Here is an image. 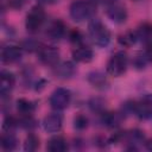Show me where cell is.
I'll return each mask as SVG.
<instances>
[{"label": "cell", "instance_id": "6da1fadb", "mask_svg": "<svg viewBox=\"0 0 152 152\" xmlns=\"http://www.w3.org/2000/svg\"><path fill=\"white\" fill-rule=\"evenodd\" d=\"M95 12V4L90 0H75L70 5V17L77 23H82L93 18Z\"/></svg>", "mask_w": 152, "mask_h": 152}, {"label": "cell", "instance_id": "7a4b0ae2", "mask_svg": "<svg viewBox=\"0 0 152 152\" xmlns=\"http://www.w3.org/2000/svg\"><path fill=\"white\" fill-rule=\"evenodd\" d=\"M89 36L93 40V43L100 48H104L109 44L110 40V33L108 28L97 19H94L89 23L88 26Z\"/></svg>", "mask_w": 152, "mask_h": 152}, {"label": "cell", "instance_id": "3957f363", "mask_svg": "<svg viewBox=\"0 0 152 152\" xmlns=\"http://www.w3.org/2000/svg\"><path fill=\"white\" fill-rule=\"evenodd\" d=\"M127 64H128L127 55L125 52H122V51H119L115 55H113L110 57V59L108 61V63H107V72L110 76L119 77L126 71Z\"/></svg>", "mask_w": 152, "mask_h": 152}, {"label": "cell", "instance_id": "277c9868", "mask_svg": "<svg viewBox=\"0 0 152 152\" xmlns=\"http://www.w3.org/2000/svg\"><path fill=\"white\" fill-rule=\"evenodd\" d=\"M71 100V93L66 88H57L52 91L50 96V106L56 110H62L66 108Z\"/></svg>", "mask_w": 152, "mask_h": 152}, {"label": "cell", "instance_id": "5b68a950", "mask_svg": "<svg viewBox=\"0 0 152 152\" xmlns=\"http://www.w3.org/2000/svg\"><path fill=\"white\" fill-rule=\"evenodd\" d=\"M45 20V12L40 6H33L26 15V28L30 32H36L40 28Z\"/></svg>", "mask_w": 152, "mask_h": 152}, {"label": "cell", "instance_id": "8992f818", "mask_svg": "<svg viewBox=\"0 0 152 152\" xmlns=\"http://www.w3.org/2000/svg\"><path fill=\"white\" fill-rule=\"evenodd\" d=\"M134 114L144 120L152 118V94H146L140 100L134 101Z\"/></svg>", "mask_w": 152, "mask_h": 152}, {"label": "cell", "instance_id": "52a82bcc", "mask_svg": "<svg viewBox=\"0 0 152 152\" xmlns=\"http://www.w3.org/2000/svg\"><path fill=\"white\" fill-rule=\"evenodd\" d=\"M106 14L107 17L116 23V24H122L127 20V11L126 8L120 5V4H110V5H107V8H106Z\"/></svg>", "mask_w": 152, "mask_h": 152}, {"label": "cell", "instance_id": "ba28073f", "mask_svg": "<svg viewBox=\"0 0 152 152\" xmlns=\"http://www.w3.org/2000/svg\"><path fill=\"white\" fill-rule=\"evenodd\" d=\"M38 58L45 65H56L58 63L59 52L53 46H42L38 50Z\"/></svg>", "mask_w": 152, "mask_h": 152}, {"label": "cell", "instance_id": "9c48e42d", "mask_svg": "<svg viewBox=\"0 0 152 152\" xmlns=\"http://www.w3.org/2000/svg\"><path fill=\"white\" fill-rule=\"evenodd\" d=\"M21 55H23L21 48L17 45H7L1 50V59L4 63L7 64L18 62L21 58Z\"/></svg>", "mask_w": 152, "mask_h": 152}, {"label": "cell", "instance_id": "30bf717a", "mask_svg": "<svg viewBox=\"0 0 152 152\" xmlns=\"http://www.w3.org/2000/svg\"><path fill=\"white\" fill-rule=\"evenodd\" d=\"M15 84V77L12 72L2 70L0 74V94L2 97L8 95Z\"/></svg>", "mask_w": 152, "mask_h": 152}, {"label": "cell", "instance_id": "8fae6325", "mask_svg": "<svg viewBox=\"0 0 152 152\" xmlns=\"http://www.w3.org/2000/svg\"><path fill=\"white\" fill-rule=\"evenodd\" d=\"M75 71H76V68H75L74 63L69 62V61L57 63L55 65V75L62 80H68V78L72 77Z\"/></svg>", "mask_w": 152, "mask_h": 152}, {"label": "cell", "instance_id": "7c38bea8", "mask_svg": "<svg viewBox=\"0 0 152 152\" xmlns=\"http://www.w3.org/2000/svg\"><path fill=\"white\" fill-rule=\"evenodd\" d=\"M62 116L59 114H50L44 118L43 127L48 133H56L62 128Z\"/></svg>", "mask_w": 152, "mask_h": 152}, {"label": "cell", "instance_id": "4fadbf2b", "mask_svg": "<svg viewBox=\"0 0 152 152\" xmlns=\"http://www.w3.org/2000/svg\"><path fill=\"white\" fill-rule=\"evenodd\" d=\"M65 33V25L63 24V21L56 19L53 21H51L49 24V26L46 27V34L51 38V39H61Z\"/></svg>", "mask_w": 152, "mask_h": 152}, {"label": "cell", "instance_id": "5bb4252c", "mask_svg": "<svg viewBox=\"0 0 152 152\" xmlns=\"http://www.w3.org/2000/svg\"><path fill=\"white\" fill-rule=\"evenodd\" d=\"M72 57L76 62H80V63H89L93 57H94V53L91 51V49L87 48V46H78L76 48L74 51H72Z\"/></svg>", "mask_w": 152, "mask_h": 152}, {"label": "cell", "instance_id": "9a60e30c", "mask_svg": "<svg viewBox=\"0 0 152 152\" xmlns=\"http://www.w3.org/2000/svg\"><path fill=\"white\" fill-rule=\"evenodd\" d=\"M124 119V114L121 113H114V112H110V113H103L102 114V122L104 124V126L109 127V128H115L118 127L121 121Z\"/></svg>", "mask_w": 152, "mask_h": 152}, {"label": "cell", "instance_id": "2e32d148", "mask_svg": "<svg viewBox=\"0 0 152 152\" xmlns=\"http://www.w3.org/2000/svg\"><path fill=\"white\" fill-rule=\"evenodd\" d=\"M46 148L50 152H64L68 148V145H66V141L63 137L57 135V137H52L48 141Z\"/></svg>", "mask_w": 152, "mask_h": 152}, {"label": "cell", "instance_id": "e0dca14e", "mask_svg": "<svg viewBox=\"0 0 152 152\" xmlns=\"http://www.w3.org/2000/svg\"><path fill=\"white\" fill-rule=\"evenodd\" d=\"M17 138L14 134H12L10 131H7L6 133H4L1 135V147L5 151H13L17 147Z\"/></svg>", "mask_w": 152, "mask_h": 152}, {"label": "cell", "instance_id": "ac0fdd59", "mask_svg": "<svg viewBox=\"0 0 152 152\" xmlns=\"http://www.w3.org/2000/svg\"><path fill=\"white\" fill-rule=\"evenodd\" d=\"M138 40L142 43H150L152 42V26L148 24H144L135 31Z\"/></svg>", "mask_w": 152, "mask_h": 152}, {"label": "cell", "instance_id": "d6986e66", "mask_svg": "<svg viewBox=\"0 0 152 152\" xmlns=\"http://www.w3.org/2000/svg\"><path fill=\"white\" fill-rule=\"evenodd\" d=\"M17 107H18V110L24 114V115H30L31 113H33L34 110V104L33 102L26 100V99H20L17 101Z\"/></svg>", "mask_w": 152, "mask_h": 152}, {"label": "cell", "instance_id": "ffe728a7", "mask_svg": "<svg viewBox=\"0 0 152 152\" xmlns=\"http://www.w3.org/2000/svg\"><path fill=\"white\" fill-rule=\"evenodd\" d=\"M88 81L94 87H103L106 84V77L100 71H93L88 75Z\"/></svg>", "mask_w": 152, "mask_h": 152}, {"label": "cell", "instance_id": "44dd1931", "mask_svg": "<svg viewBox=\"0 0 152 152\" xmlns=\"http://www.w3.org/2000/svg\"><path fill=\"white\" fill-rule=\"evenodd\" d=\"M39 146V139L34 135V134H30L24 142V150L26 152H33L38 148Z\"/></svg>", "mask_w": 152, "mask_h": 152}, {"label": "cell", "instance_id": "7402d4cb", "mask_svg": "<svg viewBox=\"0 0 152 152\" xmlns=\"http://www.w3.org/2000/svg\"><path fill=\"white\" fill-rule=\"evenodd\" d=\"M138 40L135 32H126L119 37V43L125 46H131Z\"/></svg>", "mask_w": 152, "mask_h": 152}, {"label": "cell", "instance_id": "603a6c76", "mask_svg": "<svg viewBox=\"0 0 152 152\" xmlns=\"http://www.w3.org/2000/svg\"><path fill=\"white\" fill-rule=\"evenodd\" d=\"M126 139L129 144L132 145H135V144H139V142H142L144 141V134L141 131H138V129H133L129 133L126 134Z\"/></svg>", "mask_w": 152, "mask_h": 152}, {"label": "cell", "instance_id": "cb8c5ba5", "mask_svg": "<svg viewBox=\"0 0 152 152\" xmlns=\"http://www.w3.org/2000/svg\"><path fill=\"white\" fill-rule=\"evenodd\" d=\"M89 107L91 108L93 112L102 113L104 110V101L101 100V99H93L89 102Z\"/></svg>", "mask_w": 152, "mask_h": 152}, {"label": "cell", "instance_id": "d4e9b609", "mask_svg": "<svg viewBox=\"0 0 152 152\" xmlns=\"http://www.w3.org/2000/svg\"><path fill=\"white\" fill-rule=\"evenodd\" d=\"M74 126L77 129H83L88 126V119L84 115H77L74 119Z\"/></svg>", "mask_w": 152, "mask_h": 152}, {"label": "cell", "instance_id": "484cf974", "mask_svg": "<svg viewBox=\"0 0 152 152\" xmlns=\"http://www.w3.org/2000/svg\"><path fill=\"white\" fill-rule=\"evenodd\" d=\"M23 48L27 51H33V50H39L38 49V44L34 40H25L23 44Z\"/></svg>", "mask_w": 152, "mask_h": 152}, {"label": "cell", "instance_id": "4316f807", "mask_svg": "<svg viewBox=\"0 0 152 152\" xmlns=\"http://www.w3.org/2000/svg\"><path fill=\"white\" fill-rule=\"evenodd\" d=\"M15 125H17V121H15L13 118L8 116V118H6L5 121H4V129H6V131H11Z\"/></svg>", "mask_w": 152, "mask_h": 152}, {"label": "cell", "instance_id": "83f0119b", "mask_svg": "<svg viewBox=\"0 0 152 152\" xmlns=\"http://www.w3.org/2000/svg\"><path fill=\"white\" fill-rule=\"evenodd\" d=\"M10 4L13 8H20L25 4V0H10Z\"/></svg>", "mask_w": 152, "mask_h": 152}, {"label": "cell", "instance_id": "f1b7e54d", "mask_svg": "<svg viewBox=\"0 0 152 152\" xmlns=\"http://www.w3.org/2000/svg\"><path fill=\"white\" fill-rule=\"evenodd\" d=\"M70 38H71V40H72L74 43H80L82 37H81L80 32H77V31H74V32L70 34Z\"/></svg>", "mask_w": 152, "mask_h": 152}, {"label": "cell", "instance_id": "f546056e", "mask_svg": "<svg viewBox=\"0 0 152 152\" xmlns=\"http://www.w3.org/2000/svg\"><path fill=\"white\" fill-rule=\"evenodd\" d=\"M39 4H44V5H51V4H55L57 0H37Z\"/></svg>", "mask_w": 152, "mask_h": 152}, {"label": "cell", "instance_id": "4dcf8cb0", "mask_svg": "<svg viewBox=\"0 0 152 152\" xmlns=\"http://www.w3.org/2000/svg\"><path fill=\"white\" fill-rule=\"evenodd\" d=\"M148 61H151L152 62V46H150L148 48V50H147V52H146V56H145Z\"/></svg>", "mask_w": 152, "mask_h": 152}, {"label": "cell", "instance_id": "1f68e13d", "mask_svg": "<svg viewBox=\"0 0 152 152\" xmlns=\"http://www.w3.org/2000/svg\"><path fill=\"white\" fill-rule=\"evenodd\" d=\"M97 2H101V4H104V5H110V4H114L116 0H95Z\"/></svg>", "mask_w": 152, "mask_h": 152}, {"label": "cell", "instance_id": "d6a6232c", "mask_svg": "<svg viewBox=\"0 0 152 152\" xmlns=\"http://www.w3.org/2000/svg\"><path fill=\"white\" fill-rule=\"evenodd\" d=\"M145 147L148 150V151H152V139L151 140H147L145 142Z\"/></svg>", "mask_w": 152, "mask_h": 152}]
</instances>
